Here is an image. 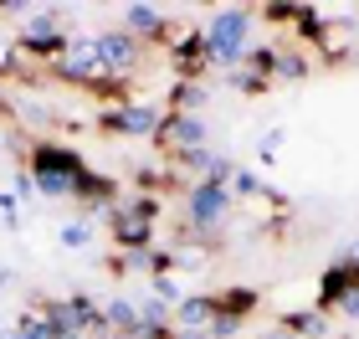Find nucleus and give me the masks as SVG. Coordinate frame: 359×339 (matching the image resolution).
I'll return each instance as SVG.
<instances>
[{"label": "nucleus", "instance_id": "nucleus-1", "mask_svg": "<svg viewBox=\"0 0 359 339\" xmlns=\"http://www.w3.org/2000/svg\"><path fill=\"white\" fill-rule=\"evenodd\" d=\"M83 170H88V159L72 149V144H62V139H36L26 149V180L41 190V196H62V201H72V185L83 180Z\"/></svg>", "mask_w": 359, "mask_h": 339}, {"label": "nucleus", "instance_id": "nucleus-2", "mask_svg": "<svg viewBox=\"0 0 359 339\" xmlns=\"http://www.w3.org/2000/svg\"><path fill=\"white\" fill-rule=\"evenodd\" d=\"M252 21H257V11H252V6H221V11L201 26V31H205L210 67L236 72L241 62H247V52H252Z\"/></svg>", "mask_w": 359, "mask_h": 339}, {"label": "nucleus", "instance_id": "nucleus-3", "mask_svg": "<svg viewBox=\"0 0 359 339\" xmlns=\"http://www.w3.org/2000/svg\"><path fill=\"white\" fill-rule=\"evenodd\" d=\"M159 211H165V201H154V196H123L118 206L108 211V237H113V247L118 252H149L154 247V221Z\"/></svg>", "mask_w": 359, "mask_h": 339}, {"label": "nucleus", "instance_id": "nucleus-4", "mask_svg": "<svg viewBox=\"0 0 359 339\" xmlns=\"http://www.w3.org/2000/svg\"><path fill=\"white\" fill-rule=\"evenodd\" d=\"M231 185H216V180H185L180 190V206H185V232L195 237H210L216 226L231 216Z\"/></svg>", "mask_w": 359, "mask_h": 339}, {"label": "nucleus", "instance_id": "nucleus-5", "mask_svg": "<svg viewBox=\"0 0 359 339\" xmlns=\"http://www.w3.org/2000/svg\"><path fill=\"white\" fill-rule=\"evenodd\" d=\"M93 41V62H97V72L113 77V83H128V77L139 72V62H144V41H134L123 26H113V31H97Z\"/></svg>", "mask_w": 359, "mask_h": 339}, {"label": "nucleus", "instance_id": "nucleus-6", "mask_svg": "<svg viewBox=\"0 0 359 339\" xmlns=\"http://www.w3.org/2000/svg\"><path fill=\"white\" fill-rule=\"evenodd\" d=\"M159 124H165V108H154V103H144V98L97 108V128L113 134V139H154Z\"/></svg>", "mask_w": 359, "mask_h": 339}, {"label": "nucleus", "instance_id": "nucleus-7", "mask_svg": "<svg viewBox=\"0 0 359 339\" xmlns=\"http://www.w3.org/2000/svg\"><path fill=\"white\" fill-rule=\"evenodd\" d=\"M349 293H359V252H349V257H334V262L323 267L313 309L334 319L339 309H344V298H349Z\"/></svg>", "mask_w": 359, "mask_h": 339}, {"label": "nucleus", "instance_id": "nucleus-8", "mask_svg": "<svg viewBox=\"0 0 359 339\" xmlns=\"http://www.w3.org/2000/svg\"><path fill=\"white\" fill-rule=\"evenodd\" d=\"M154 149L165 159L205 149V119L201 113H165V124H159V134H154Z\"/></svg>", "mask_w": 359, "mask_h": 339}, {"label": "nucleus", "instance_id": "nucleus-9", "mask_svg": "<svg viewBox=\"0 0 359 339\" xmlns=\"http://www.w3.org/2000/svg\"><path fill=\"white\" fill-rule=\"evenodd\" d=\"M123 31L134 41H154V46H170L180 31H175V15L165 11V6H123Z\"/></svg>", "mask_w": 359, "mask_h": 339}, {"label": "nucleus", "instance_id": "nucleus-10", "mask_svg": "<svg viewBox=\"0 0 359 339\" xmlns=\"http://www.w3.org/2000/svg\"><path fill=\"white\" fill-rule=\"evenodd\" d=\"M170 67H175V77H185V83H201L210 72V52H205V31L201 26L180 31L170 41Z\"/></svg>", "mask_w": 359, "mask_h": 339}, {"label": "nucleus", "instance_id": "nucleus-11", "mask_svg": "<svg viewBox=\"0 0 359 339\" xmlns=\"http://www.w3.org/2000/svg\"><path fill=\"white\" fill-rule=\"evenodd\" d=\"M72 201L83 206V211H97V206H103V211H113V206H118L123 196H118V180H113V175H103V170H83V180L72 185Z\"/></svg>", "mask_w": 359, "mask_h": 339}, {"label": "nucleus", "instance_id": "nucleus-12", "mask_svg": "<svg viewBox=\"0 0 359 339\" xmlns=\"http://www.w3.org/2000/svg\"><path fill=\"white\" fill-rule=\"evenodd\" d=\"M277 329H283L287 339H323V329H329V314H318V309H292L277 319Z\"/></svg>", "mask_w": 359, "mask_h": 339}, {"label": "nucleus", "instance_id": "nucleus-13", "mask_svg": "<svg viewBox=\"0 0 359 339\" xmlns=\"http://www.w3.org/2000/svg\"><path fill=\"white\" fill-rule=\"evenodd\" d=\"M201 108H205V83H185V77H175L165 113H201Z\"/></svg>", "mask_w": 359, "mask_h": 339}, {"label": "nucleus", "instance_id": "nucleus-14", "mask_svg": "<svg viewBox=\"0 0 359 339\" xmlns=\"http://www.w3.org/2000/svg\"><path fill=\"white\" fill-rule=\"evenodd\" d=\"M277 62H283V52H277L272 41H262V46H252V52H247L241 67H247L252 77H262V83H272V77H277Z\"/></svg>", "mask_w": 359, "mask_h": 339}, {"label": "nucleus", "instance_id": "nucleus-15", "mask_svg": "<svg viewBox=\"0 0 359 339\" xmlns=\"http://www.w3.org/2000/svg\"><path fill=\"white\" fill-rule=\"evenodd\" d=\"M93 237H97V221H93V216H77V221H67V226L57 232L62 247H88Z\"/></svg>", "mask_w": 359, "mask_h": 339}, {"label": "nucleus", "instance_id": "nucleus-16", "mask_svg": "<svg viewBox=\"0 0 359 339\" xmlns=\"http://www.w3.org/2000/svg\"><path fill=\"white\" fill-rule=\"evenodd\" d=\"M308 72H313V62H308L303 46L298 52H283V62H277V77H283V83H303Z\"/></svg>", "mask_w": 359, "mask_h": 339}, {"label": "nucleus", "instance_id": "nucleus-17", "mask_svg": "<svg viewBox=\"0 0 359 339\" xmlns=\"http://www.w3.org/2000/svg\"><path fill=\"white\" fill-rule=\"evenodd\" d=\"M226 83H231L236 93H252V98H262V93L272 88V83H262V77H252L247 67H236V72H226Z\"/></svg>", "mask_w": 359, "mask_h": 339}, {"label": "nucleus", "instance_id": "nucleus-18", "mask_svg": "<svg viewBox=\"0 0 359 339\" xmlns=\"http://www.w3.org/2000/svg\"><path fill=\"white\" fill-rule=\"evenodd\" d=\"M0 226L21 232V201H15V190H0Z\"/></svg>", "mask_w": 359, "mask_h": 339}, {"label": "nucleus", "instance_id": "nucleus-19", "mask_svg": "<svg viewBox=\"0 0 359 339\" xmlns=\"http://www.w3.org/2000/svg\"><path fill=\"white\" fill-rule=\"evenodd\" d=\"M298 11H303V6H283V0H267V6L257 11V15H262V21H272V26H287V21H298Z\"/></svg>", "mask_w": 359, "mask_h": 339}, {"label": "nucleus", "instance_id": "nucleus-20", "mask_svg": "<svg viewBox=\"0 0 359 339\" xmlns=\"http://www.w3.org/2000/svg\"><path fill=\"white\" fill-rule=\"evenodd\" d=\"M277 144H283V134H277V128H272V134H267L262 144H257V154H262V165H272V159H277Z\"/></svg>", "mask_w": 359, "mask_h": 339}, {"label": "nucleus", "instance_id": "nucleus-21", "mask_svg": "<svg viewBox=\"0 0 359 339\" xmlns=\"http://www.w3.org/2000/svg\"><path fill=\"white\" fill-rule=\"evenodd\" d=\"M339 314H344V319H359V293H349V298H344V309H339Z\"/></svg>", "mask_w": 359, "mask_h": 339}, {"label": "nucleus", "instance_id": "nucleus-22", "mask_svg": "<svg viewBox=\"0 0 359 339\" xmlns=\"http://www.w3.org/2000/svg\"><path fill=\"white\" fill-rule=\"evenodd\" d=\"M354 52H359V15H354Z\"/></svg>", "mask_w": 359, "mask_h": 339}]
</instances>
